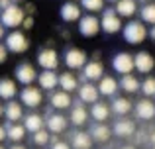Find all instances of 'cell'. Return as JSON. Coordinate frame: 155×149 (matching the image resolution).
Here are the masks:
<instances>
[{"instance_id":"51","label":"cell","mask_w":155,"mask_h":149,"mask_svg":"<svg viewBox=\"0 0 155 149\" xmlns=\"http://www.w3.org/2000/svg\"><path fill=\"white\" fill-rule=\"evenodd\" d=\"M151 149H155V147H151Z\"/></svg>"},{"instance_id":"27","label":"cell","mask_w":155,"mask_h":149,"mask_svg":"<svg viewBox=\"0 0 155 149\" xmlns=\"http://www.w3.org/2000/svg\"><path fill=\"white\" fill-rule=\"evenodd\" d=\"M59 16L63 18V22H77V20L83 18L81 16V6L75 2H65L59 10Z\"/></svg>"},{"instance_id":"9","label":"cell","mask_w":155,"mask_h":149,"mask_svg":"<svg viewBox=\"0 0 155 149\" xmlns=\"http://www.w3.org/2000/svg\"><path fill=\"white\" fill-rule=\"evenodd\" d=\"M63 61L69 69H83L88 63V59H87V53H84L83 49H79V47H69L63 55Z\"/></svg>"},{"instance_id":"14","label":"cell","mask_w":155,"mask_h":149,"mask_svg":"<svg viewBox=\"0 0 155 149\" xmlns=\"http://www.w3.org/2000/svg\"><path fill=\"white\" fill-rule=\"evenodd\" d=\"M88 118H91V112L84 108V104L81 100H75L73 106H71V112H69V122L75 128H81L88 122Z\"/></svg>"},{"instance_id":"3","label":"cell","mask_w":155,"mask_h":149,"mask_svg":"<svg viewBox=\"0 0 155 149\" xmlns=\"http://www.w3.org/2000/svg\"><path fill=\"white\" fill-rule=\"evenodd\" d=\"M4 45L10 53H26L30 47V39L26 37V34L20 30H14L4 37Z\"/></svg>"},{"instance_id":"7","label":"cell","mask_w":155,"mask_h":149,"mask_svg":"<svg viewBox=\"0 0 155 149\" xmlns=\"http://www.w3.org/2000/svg\"><path fill=\"white\" fill-rule=\"evenodd\" d=\"M104 76V65L98 59H92L87 65L83 67V73H81V80L83 83H98Z\"/></svg>"},{"instance_id":"48","label":"cell","mask_w":155,"mask_h":149,"mask_svg":"<svg viewBox=\"0 0 155 149\" xmlns=\"http://www.w3.org/2000/svg\"><path fill=\"white\" fill-rule=\"evenodd\" d=\"M108 2H120V0H108Z\"/></svg>"},{"instance_id":"12","label":"cell","mask_w":155,"mask_h":149,"mask_svg":"<svg viewBox=\"0 0 155 149\" xmlns=\"http://www.w3.org/2000/svg\"><path fill=\"white\" fill-rule=\"evenodd\" d=\"M134 114H136L137 120H143V122H149V120H155V102L151 98H141L134 104Z\"/></svg>"},{"instance_id":"33","label":"cell","mask_w":155,"mask_h":149,"mask_svg":"<svg viewBox=\"0 0 155 149\" xmlns=\"http://www.w3.org/2000/svg\"><path fill=\"white\" fill-rule=\"evenodd\" d=\"M140 16H141V22L143 24H151V26H155V2L143 4L141 10H140Z\"/></svg>"},{"instance_id":"6","label":"cell","mask_w":155,"mask_h":149,"mask_svg":"<svg viewBox=\"0 0 155 149\" xmlns=\"http://www.w3.org/2000/svg\"><path fill=\"white\" fill-rule=\"evenodd\" d=\"M112 69L116 73L124 75H132V71H136V63H134V55L126 53V51H120L112 57Z\"/></svg>"},{"instance_id":"40","label":"cell","mask_w":155,"mask_h":149,"mask_svg":"<svg viewBox=\"0 0 155 149\" xmlns=\"http://www.w3.org/2000/svg\"><path fill=\"white\" fill-rule=\"evenodd\" d=\"M4 139H8L6 138V126H2V124H0V143H2Z\"/></svg>"},{"instance_id":"29","label":"cell","mask_w":155,"mask_h":149,"mask_svg":"<svg viewBox=\"0 0 155 149\" xmlns=\"http://www.w3.org/2000/svg\"><path fill=\"white\" fill-rule=\"evenodd\" d=\"M16 94H18V86H16V80L8 79V76L0 79V98L6 100V102H10V100H14V98H16Z\"/></svg>"},{"instance_id":"8","label":"cell","mask_w":155,"mask_h":149,"mask_svg":"<svg viewBox=\"0 0 155 149\" xmlns=\"http://www.w3.org/2000/svg\"><path fill=\"white\" fill-rule=\"evenodd\" d=\"M67 126H69V120L65 118L63 114L59 112H49L45 114V130L53 135H59L63 131H67Z\"/></svg>"},{"instance_id":"2","label":"cell","mask_w":155,"mask_h":149,"mask_svg":"<svg viewBox=\"0 0 155 149\" xmlns=\"http://www.w3.org/2000/svg\"><path fill=\"white\" fill-rule=\"evenodd\" d=\"M100 28H102L104 34L112 35V34H118L120 30H124V24H122V18L118 16V12L114 8H104L102 18H100Z\"/></svg>"},{"instance_id":"20","label":"cell","mask_w":155,"mask_h":149,"mask_svg":"<svg viewBox=\"0 0 155 149\" xmlns=\"http://www.w3.org/2000/svg\"><path fill=\"white\" fill-rule=\"evenodd\" d=\"M24 128H26V131H30L34 135L38 131L45 130V118L41 114H38V112H30V114L24 116Z\"/></svg>"},{"instance_id":"28","label":"cell","mask_w":155,"mask_h":149,"mask_svg":"<svg viewBox=\"0 0 155 149\" xmlns=\"http://www.w3.org/2000/svg\"><path fill=\"white\" fill-rule=\"evenodd\" d=\"M79 86H81L79 79H77L71 71H65V73L59 75V88H61V90H65V92H69V94H71V92L79 90Z\"/></svg>"},{"instance_id":"18","label":"cell","mask_w":155,"mask_h":149,"mask_svg":"<svg viewBox=\"0 0 155 149\" xmlns=\"http://www.w3.org/2000/svg\"><path fill=\"white\" fill-rule=\"evenodd\" d=\"M49 104H51V108H55V110H71L73 98H71L69 92H65V90H61V88H59V90H53L51 92Z\"/></svg>"},{"instance_id":"35","label":"cell","mask_w":155,"mask_h":149,"mask_svg":"<svg viewBox=\"0 0 155 149\" xmlns=\"http://www.w3.org/2000/svg\"><path fill=\"white\" fill-rule=\"evenodd\" d=\"M31 141H34L38 147L49 145V141H51V134H49L47 130H41V131H38V134H34V135H31Z\"/></svg>"},{"instance_id":"49","label":"cell","mask_w":155,"mask_h":149,"mask_svg":"<svg viewBox=\"0 0 155 149\" xmlns=\"http://www.w3.org/2000/svg\"><path fill=\"white\" fill-rule=\"evenodd\" d=\"M0 149H6V147H4V145H2V143H0Z\"/></svg>"},{"instance_id":"37","label":"cell","mask_w":155,"mask_h":149,"mask_svg":"<svg viewBox=\"0 0 155 149\" xmlns=\"http://www.w3.org/2000/svg\"><path fill=\"white\" fill-rule=\"evenodd\" d=\"M49 149H73L69 141H61L57 135H51V141H49Z\"/></svg>"},{"instance_id":"26","label":"cell","mask_w":155,"mask_h":149,"mask_svg":"<svg viewBox=\"0 0 155 149\" xmlns=\"http://www.w3.org/2000/svg\"><path fill=\"white\" fill-rule=\"evenodd\" d=\"M88 112H91V118L94 120V122H98V124H106V120H108L110 114H112V110H110V104L102 102V100H98L96 104H92Z\"/></svg>"},{"instance_id":"17","label":"cell","mask_w":155,"mask_h":149,"mask_svg":"<svg viewBox=\"0 0 155 149\" xmlns=\"http://www.w3.org/2000/svg\"><path fill=\"white\" fill-rule=\"evenodd\" d=\"M134 63H136V71L141 75H149L155 69V59L149 51H140L134 55Z\"/></svg>"},{"instance_id":"46","label":"cell","mask_w":155,"mask_h":149,"mask_svg":"<svg viewBox=\"0 0 155 149\" xmlns=\"http://www.w3.org/2000/svg\"><path fill=\"white\" fill-rule=\"evenodd\" d=\"M149 37L155 41V26H151V30H149Z\"/></svg>"},{"instance_id":"4","label":"cell","mask_w":155,"mask_h":149,"mask_svg":"<svg viewBox=\"0 0 155 149\" xmlns=\"http://www.w3.org/2000/svg\"><path fill=\"white\" fill-rule=\"evenodd\" d=\"M24 20H26V12H24V8L20 6H10L6 8V10H2V14H0V22H2L4 28H12V30H16V28H20L24 24Z\"/></svg>"},{"instance_id":"24","label":"cell","mask_w":155,"mask_h":149,"mask_svg":"<svg viewBox=\"0 0 155 149\" xmlns=\"http://www.w3.org/2000/svg\"><path fill=\"white\" fill-rule=\"evenodd\" d=\"M38 83H39V88H41V90L53 92L59 86V75H57L55 71H41V73L38 75Z\"/></svg>"},{"instance_id":"31","label":"cell","mask_w":155,"mask_h":149,"mask_svg":"<svg viewBox=\"0 0 155 149\" xmlns=\"http://www.w3.org/2000/svg\"><path fill=\"white\" fill-rule=\"evenodd\" d=\"M26 134L28 131H26V128H24V124H20V122L18 124H10V122L6 124V138L10 139L12 143H20L26 138Z\"/></svg>"},{"instance_id":"45","label":"cell","mask_w":155,"mask_h":149,"mask_svg":"<svg viewBox=\"0 0 155 149\" xmlns=\"http://www.w3.org/2000/svg\"><path fill=\"white\" fill-rule=\"evenodd\" d=\"M10 149H28L26 145H22V143H14V145H12Z\"/></svg>"},{"instance_id":"41","label":"cell","mask_w":155,"mask_h":149,"mask_svg":"<svg viewBox=\"0 0 155 149\" xmlns=\"http://www.w3.org/2000/svg\"><path fill=\"white\" fill-rule=\"evenodd\" d=\"M22 26L26 28V30H30V28L34 26V20H31V18H26V20H24V24H22Z\"/></svg>"},{"instance_id":"21","label":"cell","mask_w":155,"mask_h":149,"mask_svg":"<svg viewBox=\"0 0 155 149\" xmlns=\"http://www.w3.org/2000/svg\"><path fill=\"white\" fill-rule=\"evenodd\" d=\"M110 110H112V114L120 116V118H126V116L134 110V104H132V100L126 98V96H114L112 102H110Z\"/></svg>"},{"instance_id":"19","label":"cell","mask_w":155,"mask_h":149,"mask_svg":"<svg viewBox=\"0 0 155 149\" xmlns=\"http://www.w3.org/2000/svg\"><path fill=\"white\" fill-rule=\"evenodd\" d=\"M69 143L73 149H92V138L88 131L75 130L69 134Z\"/></svg>"},{"instance_id":"11","label":"cell","mask_w":155,"mask_h":149,"mask_svg":"<svg viewBox=\"0 0 155 149\" xmlns=\"http://www.w3.org/2000/svg\"><path fill=\"white\" fill-rule=\"evenodd\" d=\"M137 131L136 128V122L130 118H118L112 126V134L116 138H122V139H128V138H134Z\"/></svg>"},{"instance_id":"30","label":"cell","mask_w":155,"mask_h":149,"mask_svg":"<svg viewBox=\"0 0 155 149\" xmlns=\"http://www.w3.org/2000/svg\"><path fill=\"white\" fill-rule=\"evenodd\" d=\"M118 83H120V88L128 94H136V92L141 90V80L136 75H124Z\"/></svg>"},{"instance_id":"10","label":"cell","mask_w":155,"mask_h":149,"mask_svg":"<svg viewBox=\"0 0 155 149\" xmlns=\"http://www.w3.org/2000/svg\"><path fill=\"white\" fill-rule=\"evenodd\" d=\"M38 65L43 71H55L59 67V53L53 47H43L38 53Z\"/></svg>"},{"instance_id":"47","label":"cell","mask_w":155,"mask_h":149,"mask_svg":"<svg viewBox=\"0 0 155 149\" xmlns=\"http://www.w3.org/2000/svg\"><path fill=\"white\" fill-rule=\"evenodd\" d=\"M2 116H4V106L0 104V118H2Z\"/></svg>"},{"instance_id":"44","label":"cell","mask_w":155,"mask_h":149,"mask_svg":"<svg viewBox=\"0 0 155 149\" xmlns=\"http://www.w3.org/2000/svg\"><path fill=\"white\" fill-rule=\"evenodd\" d=\"M120 149H137V145H134V143H126V145H122Z\"/></svg>"},{"instance_id":"1","label":"cell","mask_w":155,"mask_h":149,"mask_svg":"<svg viewBox=\"0 0 155 149\" xmlns=\"http://www.w3.org/2000/svg\"><path fill=\"white\" fill-rule=\"evenodd\" d=\"M122 35H124V39L130 45H137V43H141L149 35V31L141 20H130L124 26V30H122Z\"/></svg>"},{"instance_id":"34","label":"cell","mask_w":155,"mask_h":149,"mask_svg":"<svg viewBox=\"0 0 155 149\" xmlns=\"http://www.w3.org/2000/svg\"><path fill=\"white\" fill-rule=\"evenodd\" d=\"M141 92H143L145 98L155 96V76H145V79L141 80Z\"/></svg>"},{"instance_id":"36","label":"cell","mask_w":155,"mask_h":149,"mask_svg":"<svg viewBox=\"0 0 155 149\" xmlns=\"http://www.w3.org/2000/svg\"><path fill=\"white\" fill-rule=\"evenodd\" d=\"M104 2L106 0H81V6L88 12H100L104 10Z\"/></svg>"},{"instance_id":"25","label":"cell","mask_w":155,"mask_h":149,"mask_svg":"<svg viewBox=\"0 0 155 149\" xmlns=\"http://www.w3.org/2000/svg\"><path fill=\"white\" fill-rule=\"evenodd\" d=\"M88 134H91L92 141H96V143H106V141L110 139V135H112V128L106 126V124L94 122V124L91 126V130H88Z\"/></svg>"},{"instance_id":"16","label":"cell","mask_w":155,"mask_h":149,"mask_svg":"<svg viewBox=\"0 0 155 149\" xmlns=\"http://www.w3.org/2000/svg\"><path fill=\"white\" fill-rule=\"evenodd\" d=\"M79 100L83 104H96L100 100V92H98V86H96L94 83H83L79 86Z\"/></svg>"},{"instance_id":"23","label":"cell","mask_w":155,"mask_h":149,"mask_svg":"<svg viewBox=\"0 0 155 149\" xmlns=\"http://www.w3.org/2000/svg\"><path fill=\"white\" fill-rule=\"evenodd\" d=\"M96 86H98V92H100V96H116V92L120 90V83H118L116 79H114V76H110V75H104L102 79L98 80V84H96Z\"/></svg>"},{"instance_id":"43","label":"cell","mask_w":155,"mask_h":149,"mask_svg":"<svg viewBox=\"0 0 155 149\" xmlns=\"http://www.w3.org/2000/svg\"><path fill=\"white\" fill-rule=\"evenodd\" d=\"M6 37V28L2 26V22H0V39H4Z\"/></svg>"},{"instance_id":"32","label":"cell","mask_w":155,"mask_h":149,"mask_svg":"<svg viewBox=\"0 0 155 149\" xmlns=\"http://www.w3.org/2000/svg\"><path fill=\"white\" fill-rule=\"evenodd\" d=\"M114 10L118 12L120 18H132L137 12V2L136 0H120V2H116Z\"/></svg>"},{"instance_id":"22","label":"cell","mask_w":155,"mask_h":149,"mask_svg":"<svg viewBox=\"0 0 155 149\" xmlns=\"http://www.w3.org/2000/svg\"><path fill=\"white\" fill-rule=\"evenodd\" d=\"M24 104L22 102H16V100H10L6 102L4 106V118L8 120L10 124H18L20 120H24Z\"/></svg>"},{"instance_id":"50","label":"cell","mask_w":155,"mask_h":149,"mask_svg":"<svg viewBox=\"0 0 155 149\" xmlns=\"http://www.w3.org/2000/svg\"><path fill=\"white\" fill-rule=\"evenodd\" d=\"M136 2H145V0H136Z\"/></svg>"},{"instance_id":"38","label":"cell","mask_w":155,"mask_h":149,"mask_svg":"<svg viewBox=\"0 0 155 149\" xmlns=\"http://www.w3.org/2000/svg\"><path fill=\"white\" fill-rule=\"evenodd\" d=\"M6 57H8V49H6V45H4V43H0V63L6 61Z\"/></svg>"},{"instance_id":"5","label":"cell","mask_w":155,"mask_h":149,"mask_svg":"<svg viewBox=\"0 0 155 149\" xmlns=\"http://www.w3.org/2000/svg\"><path fill=\"white\" fill-rule=\"evenodd\" d=\"M20 102L24 104V106H28L30 110H34V108H39L43 102V92L39 86H24L22 90H20Z\"/></svg>"},{"instance_id":"42","label":"cell","mask_w":155,"mask_h":149,"mask_svg":"<svg viewBox=\"0 0 155 149\" xmlns=\"http://www.w3.org/2000/svg\"><path fill=\"white\" fill-rule=\"evenodd\" d=\"M147 143H149L151 147H155V130H153V131H149V139H147Z\"/></svg>"},{"instance_id":"39","label":"cell","mask_w":155,"mask_h":149,"mask_svg":"<svg viewBox=\"0 0 155 149\" xmlns=\"http://www.w3.org/2000/svg\"><path fill=\"white\" fill-rule=\"evenodd\" d=\"M10 6H14V0H0V10H6Z\"/></svg>"},{"instance_id":"13","label":"cell","mask_w":155,"mask_h":149,"mask_svg":"<svg viewBox=\"0 0 155 149\" xmlns=\"http://www.w3.org/2000/svg\"><path fill=\"white\" fill-rule=\"evenodd\" d=\"M100 30H102V28H100V20L96 18L94 14H87L79 20V31L84 37H94Z\"/></svg>"},{"instance_id":"15","label":"cell","mask_w":155,"mask_h":149,"mask_svg":"<svg viewBox=\"0 0 155 149\" xmlns=\"http://www.w3.org/2000/svg\"><path fill=\"white\" fill-rule=\"evenodd\" d=\"M14 75H16V80H18L20 84H24V86H31L34 80H38V73H35L31 63H20V65L16 67Z\"/></svg>"}]
</instances>
